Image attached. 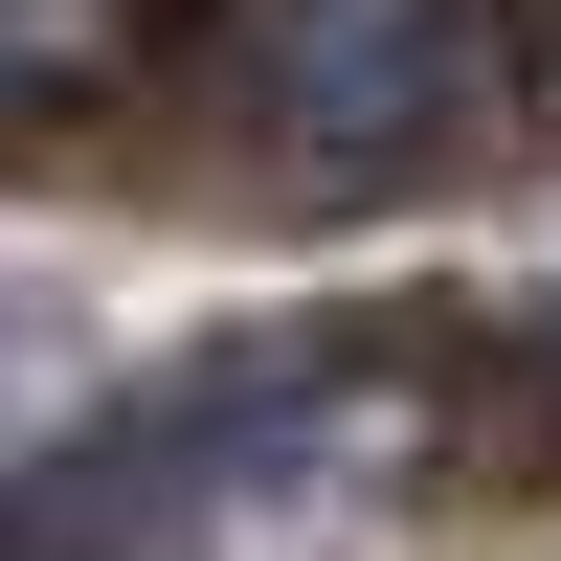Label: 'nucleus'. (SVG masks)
<instances>
[{
  "label": "nucleus",
  "instance_id": "obj_2",
  "mask_svg": "<svg viewBox=\"0 0 561 561\" xmlns=\"http://www.w3.org/2000/svg\"><path fill=\"white\" fill-rule=\"evenodd\" d=\"M23 404H45V314L0 293V427H23Z\"/></svg>",
  "mask_w": 561,
  "mask_h": 561
},
{
  "label": "nucleus",
  "instance_id": "obj_1",
  "mask_svg": "<svg viewBox=\"0 0 561 561\" xmlns=\"http://www.w3.org/2000/svg\"><path fill=\"white\" fill-rule=\"evenodd\" d=\"M203 90L293 180H404V158L472 135L494 45H472V0H225V23H203Z\"/></svg>",
  "mask_w": 561,
  "mask_h": 561
}]
</instances>
